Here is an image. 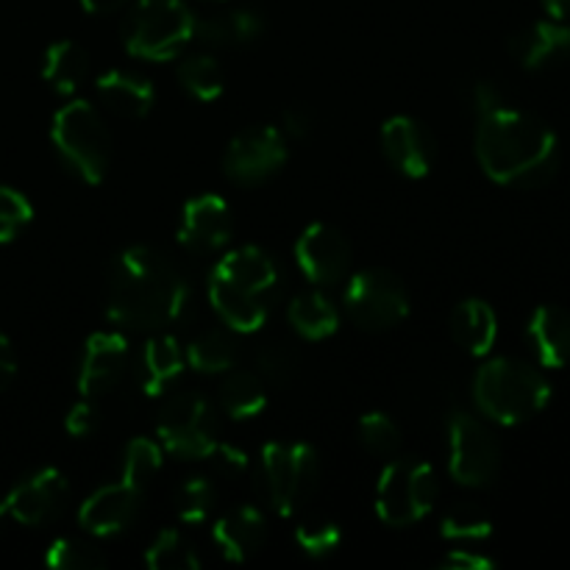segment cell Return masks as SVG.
I'll return each mask as SVG.
<instances>
[{
	"instance_id": "obj_12",
	"label": "cell",
	"mask_w": 570,
	"mask_h": 570,
	"mask_svg": "<svg viewBox=\"0 0 570 570\" xmlns=\"http://www.w3.org/2000/svg\"><path fill=\"white\" fill-rule=\"evenodd\" d=\"M287 161V139L282 128L256 126L237 134L223 156V170L234 184H262Z\"/></svg>"
},
{
	"instance_id": "obj_38",
	"label": "cell",
	"mask_w": 570,
	"mask_h": 570,
	"mask_svg": "<svg viewBox=\"0 0 570 570\" xmlns=\"http://www.w3.org/2000/svg\"><path fill=\"white\" fill-rule=\"evenodd\" d=\"M33 206L20 189L3 187L0 184V245L11 243L22 234V228L31 223Z\"/></svg>"
},
{
	"instance_id": "obj_7",
	"label": "cell",
	"mask_w": 570,
	"mask_h": 570,
	"mask_svg": "<svg viewBox=\"0 0 570 570\" xmlns=\"http://www.w3.org/2000/svg\"><path fill=\"white\" fill-rule=\"evenodd\" d=\"M321 460L306 443H267L262 449V484L278 515H295L315 495Z\"/></svg>"
},
{
	"instance_id": "obj_13",
	"label": "cell",
	"mask_w": 570,
	"mask_h": 570,
	"mask_svg": "<svg viewBox=\"0 0 570 570\" xmlns=\"http://www.w3.org/2000/svg\"><path fill=\"white\" fill-rule=\"evenodd\" d=\"M351 243L343 232H337L328 223H312L301 232L295 243V259L301 273L317 287H332L343 282L351 271Z\"/></svg>"
},
{
	"instance_id": "obj_1",
	"label": "cell",
	"mask_w": 570,
	"mask_h": 570,
	"mask_svg": "<svg viewBox=\"0 0 570 570\" xmlns=\"http://www.w3.org/2000/svg\"><path fill=\"white\" fill-rule=\"evenodd\" d=\"M476 159L484 176L495 184L534 189L554 178L560 145L557 134L540 117L501 106L479 117Z\"/></svg>"
},
{
	"instance_id": "obj_43",
	"label": "cell",
	"mask_w": 570,
	"mask_h": 570,
	"mask_svg": "<svg viewBox=\"0 0 570 570\" xmlns=\"http://www.w3.org/2000/svg\"><path fill=\"white\" fill-rule=\"evenodd\" d=\"M440 566L449 568V570H490L495 562L488 560V557H482V554H473V551L454 549V551H449L443 560H440Z\"/></svg>"
},
{
	"instance_id": "obj_11",
	"label": "cell",
	"mask_w": 570,
	"mask_h": 570,
	"mask_svg": "<svg viewBox=\"0 0 570 570\" xmlns=\"http://www.w3.org/2000/svg\"><path fill=\"white\" fill-rule=\"evenodd\" d=\"M449 471L465 488H488L499 476L501 445L482 421L456 412L449 421Z\"/></svg>"
},
{
	"instance_id": "obj_24",
	"label": "cell",
	"mask_w": 570,
	"mask_h": 570,
	"mask_svg": "<svg viewBox=\"0 0 570 570\" xmlns=\"http://www.w3.org/2000/svg\"><path fill=\"white\" fill-rule=\"evenodd\" d=\"M187 356L170 334H156L145 343L142 360H139V384L145 395H161L173 382H178Z\"/></svg>"
},
{
	"instance_id": "obj_19",
	"label": "cell",
	"mask_w": 570,
	"mask_h": 570,
	"mask_svg": "<svg viewBox=\"0 0 570 570\" xmlns=\"http://www.w3.org/2000/svg\"><path fill=\"white\" fill-rule=\"evenodd\" d=\"M212 538H215L217 549L228 562H245L259 554L262 546H265L267 521L256 507H232L215 521Z\"/></svg>"
},
{
	"instance_id": "obj_14",
	"label": "cell",
	"mask_w": 570,
	"mask_h": 570,
	"mask_svg": "<svg viewBox=\"0 0 570 570\" xmlns=\"http://www.w3.org/2000/svg\"><path fill=\"white\" fill-rule=\"evenodd\" d=\"M67 499H70V484L65 473L56 468H42L22 479L6 495V507H9V515L22 527H42L65 510Z\"/></svg>"
},
{
	"instance_id": "obj_41",
	"label": "cell",
	"mask_w": 570,
	"mask_h": 570,
	"mask_svg": "<svg viewBox=\"0 0 570 570\" xmlns=\"http://www.w3.org/2000/svg\"><path fill=\"white\" fill-rule=\"evenodd\" d=\"M95 426H98V410H95V404L89 399L72 406L65 421L67 434H72V438H89L95 432Z\"/></svg>"
},
{
	"instance_id": "obj_28",
	"label": "cell",
	"mask_w": 570,
	"mask_h": 570,
	"mask_svg": "<svg viewBox=\"0 0 570 570\" xmlns=\"http://www.w3.org/2000/svg\"><path fill=\"white\" fill-rule=\"evenodd\" d=\"M220 406L226 415L234 421H250V417L262 415L267 406V390L265 379L248 371H228L226 379L220 382Z\"/></svg>"
},
{
	"instance_id": "obj_6",
	"label": "cell",
	"mask_w": 570,
	"mask_h": 570,
	"mask_svg": "<svg viewBox=\"0 0 570 570\" xmlns=\"http://www.w3.org/2000/svg\"><path fill=\"white\" fill-rule=\"evenodd\" d=\"M195 14L184 0H139L126 20V50L145 61H170L193 42Z\"/></svg>"
},
{
	"instance_id": "obj_3",
	"label": "cell",
	"mask_w": 570,
	"mask_h": 570,
	"mask_svg": "<svg viewBox=\"0 0 570 570\" xmlns=\"http://www.w3.org/2000/svg\"><path fill=\"white\" fill-rule=\"evenodd\" d=\"M278 289V267L267 250L243 245L215 265L209 301L232 332L256 334L271 315Z\"/></svg>"
},
{
	"instance_id": "obj_40",
	"label": "cell",
	"mask_w": 570,
	"mask_h": 570,
	"mask_svg": "<svg viewBox=\"0 0 570 570\" xmlns=\"http://www.w3.org/2000/svg\"><path fill=\"white\" fill-rule=\"evenodd\" d=\"M209 456L215 460L217 471H220L223 476H228V479L243 476V473L248 471V454H245L243 449H237V445L217 443L215 451H212Z\"/></svg>"
},
{
	"instance_id": "obj_36",
	"label": "cell",
	"mask_w": 570,
	"mask_h": 570,
	"mask_svg": "<svg viewBox=\"0 0 570 570\" xmlns=\"http://www.w3.org/2000/svg\"><path fill=\"white\" fill-rule=\"evenodd\" d=\"M161 468V449L148 438H137L128 443L126 462H122V479L137 488H148L150 479L159 473Z\"/></svg>"
},
{
	"instance_id": "obj_44",
	"label": "cell",
	"mask_w": 570,
	"mask_h": 570,
	"mask_svg": "<svg viewBox=\"0 0 570 570\" xmlns=\"http://www.w3.org/2000/svg\"><path fill=\"white\" fill-rule=\"evenodd\" d=\"M312 131V115L304 109V106H293V109L284 111V137L293 139H304L306 134Z\"/></svg>"
},
{
	"instance_id": "obj_10",
	"label": "cell",
	"mask_w": 570,
	"mask_h": 570,
	"mask_svg": "<svg viewBox=\"0 0 570 570\" xmlns=\"http://www.w3.org/2000/svg\"><path fill=\"white\" fill-rule=\"evenodd\" d=\"M345 309L365 332H387L410 315V295L401 278L384 267H367L351 276Z\"/></svg>"
},
{
	"instance_id": "obj_30",
	"label": "cell",
	"mask_w": 570,
	"mask_h": 570,
	"mask_svg": "<svg viewBox=\"0 0 570 570\" xmlns=\"http://www.w3.org/2000/svg\"><path fill=\"white\" fill-rule=\"evenodd\" d=\"M178 81L187 89L193 98L204 100V104H212L223 95V87H226V76H223V67L215 56H189V59L181 61L178 67Z\"/></svg>"
},
{
	"instance_id": "obj_5",
	"label": "cell",
	"mask_w": 570,
	"mask_h": 570,
	"mask_svg": "<svg viewBox=\"0 0 570 570\" xmlns=\"http://www.w3.org/2000/svg\"><path fill=\"white\" fill-rule=\"evenodd\" d=\"M50 139L61 159L87 184H100L109 173L111 137L104 117L87 100L61 106L50 126Z\"/></svg>"
},
{
	"instance_id": "obj_37",
	"label": "cell",
	"mask_w": 570,
	"mask_h": 570,
	"mask_svg": "<svg viewBox=\"0 0 570 570\" xmlns=\"http://www.w3.org/2000/svg\"><path fill=\"white\" fill-rule=\"evenodd\" d=\"M440 532H443L445 540H454V543H473V540L490 538V521L476 507L460 504L445 512Z\"/></svg>"
},
{
	"instance_id": "obj_31",
	"label": "cell",
	"mask_w": 570,
	"mask_h": 570,
	"mask_svg": "<svg viewBox=\"0 0 570 570\" xmlns=\"http://www.w3.org/2000/svg\"><path fill=\"white\" fill-rule=\"evenodd\" d=\"M145 562L154 570H195L200 557L195 546L178 529H161L154 543L145 551Z\"/></svg>"
},
{
	"instance_id": "obj_23",
	"label": "cell",
	"mask_w": 570,
	"mask_h": 570,
	"mask_svg": "<svg viewBox=\"0 0 570 570\" xmlns=\"http://www.w3.org/2000/svg\"><path fill=\"white\" fill-rule=\"evenodd\" d=\"M451 334L468 354L488 356L499 340V317L488 301L468 298L451 312Z\"/></svg>"
},
{
	"instance_id": "obj_34",
	"label": "cell",
	"mask_w": 570,
	"mask_h": 570,
	"mask_svg": "<svg viewBox=\"0 0 570 570\" xmlns=\"http://www.w3.org/2000/svg\"><path fill=\"white\" fill-rule=\"evenodd\" d=\"M295 546L304 551L312 560H323V557H332L334 551L343 543V529L337 527L328 518H306L295 527Z\"/></svg>"
},
{
	"instance_id": "obj_2",
	"label": "cell",
	"mask_w": 570,
	"mask_h": 570,
	"mask_svg": "<svg viewBox=\"0 0 570 570\" xmlns=\"http://www.w3.org/2000/svg\"><path fill=\"white\" fill-rule=\"evenodd\" d=\"M189 304L187 278L159 250L134 245L109 271V317L137 332H161Z\"/></svg>"
},
{
	"instance_id": "obj_20",
	"label": "cell",
	"mask_w": 570,
	"mask_h": 570,
	"mask_svg": "<svg viewBox=\"0 0 570 570\" xmlns=\"http://www.w3.org/2000/svg\"><path fill=\"white\" fill-rule=\"evenodd\" d=\"M510 53L527 70H543L570 56V26L566 20L532 22L510 39Z\"/></svg>"
},
{
	"instance_id": "obj_4",
	"label": "cell",
	"mask_w": 570,
	"mask_h": 570,
	"mask_svg": "<svg viewBox=\"0 0 570 570\" xmlns=\"http://www.w3.org/2000/svg\"><path fill=\"white\" fill-rule=\"evenodd\" d=\"M476 406L501 426H521L549 406L551 384L534 365L521 360H490L473 382Z\"/></svg>"
},
{
	"instance_id": "obj_25",
	"label": "cell",
	"mask_w": 570,
	"mask_h": 570,
	"mask_svg": "<svg viewBox=\"0 0 570 570\" xmlns=\"http://www.w3.org/2000/svg\"><path fill=\"white\" fill-rule=\"evenodd\" d=\"M265 20L254 9L226 11V14H212L206 20L195 22V37L212 48H234V45H248L262 37Z\"/></svg>"
},
{
	"instance_id": "obj_16",
	"label": "cell",
	"mask_w": 570,
	"mask_h": 570,
	"mask_svg": "<svg viewBox=\"0 0 570 570\" xmlns=\"http://www.w3.org/2000/svg\"><path fill=\"white\" fill-rule=\"evenodd\" d=\"M234 232V217L220 195H198L187 200L178 220V243L193 254H215L226 248Z\"/></svg>"
},
{
	"instance_id": "obj_39",
	"label": "cell",
	"mask_w": 570,
	"mask_h": 570,
	"mask_svg": "<svg viewBox=\"0 0 570 570\" xmlns=\"http://www.w3.org/2000/svg\"><path fill=\"white\" fill-rule=\"evenodd\" d=\"M256 365H259V376L271 384H287L295 376V354L289 351V345L282 343H267L262 345L259 354H256Z\"/></svg>"
},
{
	"instance_id": "obj_22",
	"label": "cell",
	"mask_w": 570,
	"mask_h": 570,
	"mask_svg": "<svg viewBox=\"0 0 570 570\" xmlns=\"http://www.w3.org/2000/svg\"><path fill=\"white\" fill-rule=\"evenodd\" d=\"M98 95L115 115L128 117V120H142L150 115L156 104V89L139 72L109 70L98 78Z\"/></svg>"
},
{
	"instance_id": "obj_9",
	"label": "cell",
	"mask_w": 570,
	"mask_h": 570,
	"mask_svg": "<svg viewBox=\"0 0 570 570\" xmlns=\"http://www.w3.org/2000/svg\"><path fill=\"white\" fill-rule=\"evenodd\" d=\"M217 417L209 401L198 393H178L167 399L156 417V434L165 451L184 460H209L217 440Z\"/></svg>"
},
{
	"instance_id": "obj_42",
	"label": "cell",
	"mask_w": 570,
	"mask_h": 570,
	"mask_svg": "<svg viewBox=\"0 0 570 570\" xmlns=\"http://www.w3.org/2000/svg\"><path fill=\"white\" fill-rule=\"evenodd\" d=\"M468 100H471L473 111H476L479 117L490 115V111L501 109L504 104V95H501V89L495 87V83L490 81H476L471 89H468Z\"/></svg>"
},
{
	"instance_id": "obj_27",
	"label": "cell",
	"mask_w": 570,
	"mask_h": 570,
	"mask_svg": "<svg viewBox=\"0 0 570 570\" xmlns=\"http://www.w3.org/2000/svg\"><path fill=\"white\" fill-rule=\"evenodd\" d=\"M287 321L304 340H326L337 332L340 312L332 301L317 289L295 295L287 309Z\"/></svg>"
},
{
	"instance_id": "obj_18",
	"label": "cell",
	"mask_w": 570,
	"mask_h": 570,
	"mask_svg": "<svg viewBox=\"0 0 570 570\" xmlns=\"http://www.w3.org/2000/svg\"><path fill=\"white\" fill-rule=\"evenodd\" d=\"M382 150L406 178H423L434 167V142L426 128L410 115L390 117L382 126Z\"/></svg>"
},
{
	"instance_id": "obj_33",
	"label": "cell",
	"mask_w": 570,
	"mask_h": 570,
	"mask_svg": "<svg viewBox=\"0 0 570 570\" xmlns=\"http://www.w3.org/2000/svg\"><path fill=\"white\" fill-rule=\"evenodd\" d=\"M217 504V490L209 479L193 476L176 490V515L178 521L189 523V527H198L206 518L215 512Z\"/></svg>"
},
{
	"instance_id": "obj_32",
	"label": "cell",
	"mask_w": 570,
	"mask_h": 570,
	"mask_svg": "<svg viewBox=\"0 0 570 570\" xmlns=\"http://www.w3.org/2000/svg\"><path fill=\"white\" fill-rule=\"evenodd\" d=\"M45 566L53 570H100L106 568V554L87 540L61 538L48 546Z\"/></svg>"
},
{
	"instance_id": "obj_21",
	"label": "cell",
	"mask_w": 570,
	"mask_h": 570,
	"mask_svg": "<svg viewBox=\"0 0 570 570\" xmlns=\"http://www.w3.org/2000/svg\"><path fill=\"white\" fill-rule=\"evenodd\" d=\"M529 348L543 367H566L570 362V312L562 306H538L527 326Z\"/></svg>"
},
{
	"instance_id": "obj_48",
	"label": "cell",
	"mask_w": 570,
	"mask_h": 570,
	"mask_svg": "<svg viewBox=\"0 0 570 570\" xmlns=\"http://www.w3.org/2000/svg\"><path fill=\"white\" fill-rule=\"evenodd\" d=\"M6 518H11V515H9V507H6V499H3V501H0V529H3Z\"/></svg>"
},
{
	"instance_id": "obj_46",
	"label": "cell",
	"mask_w": 570,
	"mask_h": 570,
	"mask_svg": "<svg viewBox=\"0 0 570 570\" xmlns=\"http://www.w3.org/2000/svg\"><path fill=\"white\" fill-rule=\"evenodd\" d=\"M122 3H126V0H81L83 9L92 11V14H109V11L120 9Z\"/></svg>"
},
{
	"instance_id": "obj_17",
	"label": "cell",
	"mask_w": 570,
	"mask_h": 570,
	"mask_svg": "<svg viewBox=\"0 0 570 570\" xmlns=\"http://www.w3.org/2000/svg\"><path fill=\"white\" fill-rule=\"evenodd\" d=\"M142 488L120 479L117 484L95 490L78 510V521L95 538H111L134 523L142 507Z\"/></svg>"
},
{
	"instance_id": "obj_8",
	"label": "cell",
	"mask_w": 570,
	"mask_h": 570,
	"mask_svg": "<svg viewBox=\"0 0 570 570\" xmlns=\"http://www.w3.org/2000/svg\"><path fill=\"white\" fill-rule=\"evenodd\" d=\"M438 493V473L429 462L395 460L379 476L376 512L387 527L406 529L434 510Z\"/></svg>"
},
{
	"instance_id": "obj_29",
	"label": "cell",
	"mask_w": 570,
	"mask_h": 570,
	"mask_svg": "<svg viewBox=\"0 0 570 570\" xmlns=\"http://www.w3.org/2000/svg\"><path fill=\"white\" fill-rule=\"evenodd\" d=\"M184 356L193 371L204 373V376H223L237 365V343L223 328H209L187 345Z\"/></svg>"
},
{
	"instance_id": "obj_26",
	"label": "cell",
	"mask_w": 570,
	"mask_h": 570,
	"mask_svg": "<svg viewBox=\"0 0 570 570\" xmlns=\"http://www.w3.org/2000/svg\"><path fill=\"white\" fill-rule=\"evenodd\" d=\"M89 72L87 50L72 39H61L45 50L42 78L56 95H72Z\"/></svg>"
},
{
	"instance_id": "obj_45",
	"label": "cell",
	"mask_w": 570,
	"mask_h": 570,
	"mask_svg": "<svg viewBox=\"0 0 570 570\" xmlns=\"http://www.w3.org/2000/svg\"><path fill=\"white\" fill-rule=\"evenodd\" d=\"M17 376V356L11 348L9 337L0 332V390H6L11 384V379Z\"/></svg>"
},
{
	"instance_id": "obj_47",
	"label": "cell",
	"mask_w": 570,
	"mask_h": 570,
	"mask_svg": "<svg viewBox=\"0 0 570 570\" xmlns=\"http://www.w3.org/2000/svg\"><path fill=\"white\" fill-rule=\"evenodd\" d=\"M543 6L554 20H570V0H543Z\"/></svg>"
},
{
	"instance_id": "obj_35",
	"label": "cell",
	"mask_w": 570,
	"mask_h": 570,
	"mask_svg": "<svg viewBox=\"0 0 570 570\" xmlns=\"http://www.w3.org/2000/svg\"><path fill=\"white\" fill-rule=\"evenodd\" d=\"M356 438H360L362 449H365L367 454L390 456L399 451L401 429L399 423L390 415H384V412H367V415H362L360 423H356Z\"/></svg>"
},
{
	"instance_id": "obj_15",
	"label": "cell",
	"mask_w": 570,
	"mask_h": 570,
	"mask_svg": "<svg viewBox=\"0 0 570 570\" xmlns=\"http://www.w3.org/2000/svg\"><path fill=\"white\" fill-rule=\"evenodd\" d=\"M131 362L128 340L115 332H98L87 340L81 371H78V390L83 399L95 401L111 393L122 382Z\"/></svg>"
}]
</instances>
